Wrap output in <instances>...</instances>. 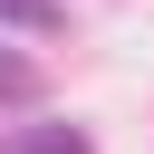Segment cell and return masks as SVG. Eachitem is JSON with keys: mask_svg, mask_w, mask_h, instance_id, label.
<instances>
[{"mask_svg": "<svg viewBox=\"0 0 154 154\" xmlns=\"http://www.w3.org/2000/svg\"><path fill=\"white\" fill-rule=\"evenodd\" d=\"M10 154H87V135H77L67 116H29V125L10 135Z\"/></svg>", "mask_w": 154, "mask_h": 154, "instance_id": "cell-1", "label": "cell"}, {"mask_svg": "<svg viewBox=\"0 0 154 154\" xmlns=\"http://www.w3.org/2000/svg\"><path fill=\"white\" fill-rule=\"evenodd\" d=\"M29 96H38V67L19 48H0V106H29Z\"/></svg>", "mask_w": 154, "mask_h": 154, "instance_id": "cell-2", "label": "cell"}, {"mask_svg": "<svg viewBox=\"0 0 154 154\" xmlns=\"http://www.w3.org/2000/svg\"><path fill=\"white\" fill-rule=\"evenodd\" d=\"M0 19H19V29H58V0H0Z\"/></svg>", "mask_w": 154, "mask_h": 154, "instance_id": "cell-3", "label": "cell"}]
</instances>
